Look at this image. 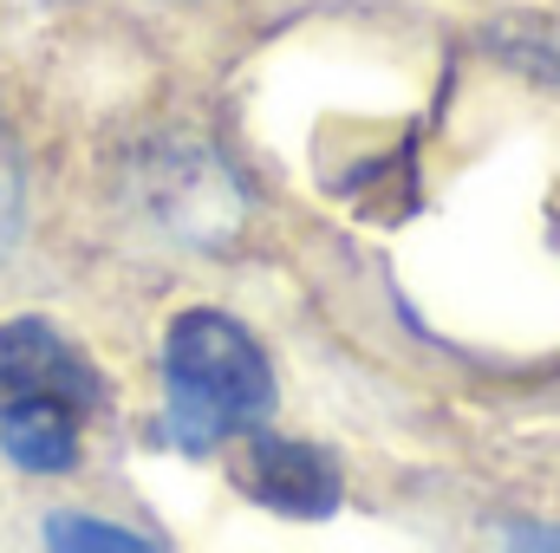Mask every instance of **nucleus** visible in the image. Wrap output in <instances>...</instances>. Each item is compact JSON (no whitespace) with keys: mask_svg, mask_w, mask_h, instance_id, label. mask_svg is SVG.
Returning a JSON list of instances; mask_svg holds the SVG:
<instances>
[{"mask_svg":"<svg viewBox=\"0 0 560 553\" xmlns=\"http://www.w3.org/2000/svg\"><path fill=\"white\" fill-rule=\"evenodd\" d=\"M163 385H170V436L196 456L215 449L222 436L248 430L275 398L261 345L215 306H189L170 326Z\"/></svg>","mask_w":560,"mask_h":553,"instance_id":"nucleus-1","label":"nucleus"},{"mask_svg":"<svg viewBox=\"0 0 560 553\" xmlns=\"http://www.w3.org/2000/svg\"><path fill=\"white\" fill-rule=\"evenodd\" d=\"M33 398H59L85 416L98 404V378L46 319H13L0 326V411L33 404Z\"/></svg>","mask_w":560,"mask_h":553,"instance_id":"nucleus-2","label":"nucleus"},{"mask_svg":"<svg viewBox=\"0 0 560 553\" xmlns=\"http://www.w3.org/2000/svg\"><path fill=\"white\" fill-rule=\"evenodd\" d=\"M235 482H242L255 502L280 508V515L319 521V515L339 508V469H332L319 449L287 443V436H255L248 456H242V469H235Z\"/></svg>","mask_w":560,"mask_h":553,"instance_id":"nucleus-3","label":"nucleus"},{"mask_svg":"<svg viewBox=\"0 0 560 553\" xmlns=\"http://www.w3.org/2000/svg\"><path fill=\"white\" fill-rule=\"evenodd\" d=\"M0 449L33 475H66L79 462V411L59 398L13 404V411H0Z\"/></svg>","mask_w":560,"mask_h":553,"instance_id":"nucleus-4","label":"nucleus"},{"mask_svg":"<svg viewBox=\"0 0 560 553\" xmlns=\"http://www.w3.org/2000/svg\"><path fill=\"white\" fill-rule=\"evenodd\" d=\"M46 541H52V548H112V553H143L150 548L143 534L105 528V521H92V515H52V521H46Z\"/></svg>","mask_w":560,"mask_h":553,"instance_id":"nucleus-5","label":"nucleus"},{"mask_svg":"<svg viewBox=\"0 0 560 553\" xmlns=\"http://www.w3.org/2000/svg\"><path fill=\"white\" fill-rule=\"evenodd\" d=\"M495 39L509 46V59H522V66L560 79V26H548V20H515V26H502Z\"/></svg>","mask_w":560,"mask_h":553,"instance_id":"nucleus-6","label":"nucleus"},{"mask_svg":"<svg viewBox=\"0 0 560 553\" xmlns=\"http://www.w3.org/2000/svg\"><path fill=\"white\" fill-rule=\"evenodd\" d=\"M13 228H20V156H13L7 131H0V255H7Z\"/></svg>","mask_w":560,"mask_h":553,"instance_id":"nucleus-7","label":"nucleus"}]
</instances>
